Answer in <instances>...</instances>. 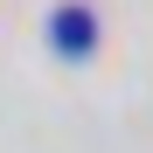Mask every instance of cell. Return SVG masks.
Masks as SVG:
<instances>
[{
    "mask_svg": "<svg viewBox=\"0 0 153 153\" xmlns=\"http://www.w3.org/2000/svg\"><path fill=\"white\" fill-rule=\"evenodd\" d=\"M56 42H70V49H84V42H91V21H84V14L70 7V14L56 21Z\"/></svg>",
    "mask_w": 153,
    "mask_h": 153,
    "instance_id": "1",
    "label": "cell"
}]
</instances>
